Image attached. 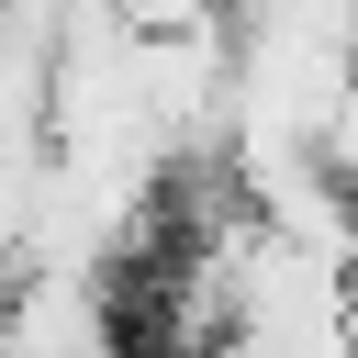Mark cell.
<instances>
[{
    "label": "cell",
    "instance_id": "6da1fadb",
    "mask_svg": "<svg viewBox=\"0 0 358 358\" xmlns=\"http://www.w3.org/2000/svg\"><path fill=\"white\" fill-rule=\"evenodd\" d=\"M213 358H347V336L324 324V336H224Z\"/></svg>",
    "mask_w": 358,
    "mask_h": 358
},
{
    "label": "cell",
    "instance_id": "7a4b0ae2",
    "mask_svg": "<svg viewBox=\"0 0 358 358\" xmlns=\"http://www.w3.org/2000/svg\"><path fill=\"white\" fill-rule=\"evenodd\" d=\"M347 358H358V257H347Z\"/></svg>",
    "mask_w": 358,
    "mask_h": 358
}]
</instances>
